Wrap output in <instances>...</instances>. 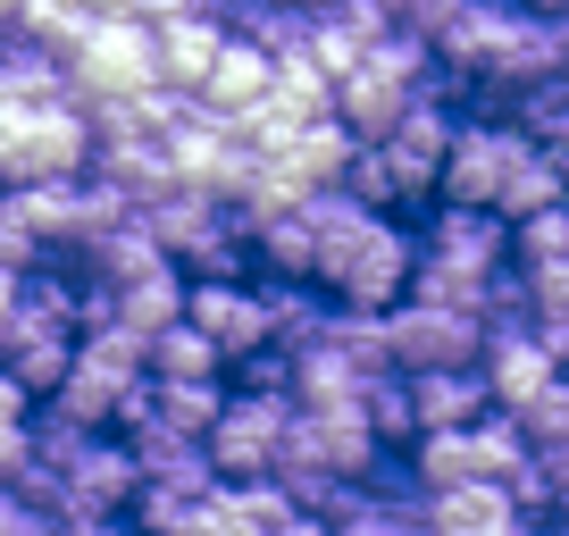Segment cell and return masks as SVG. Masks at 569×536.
Listing matches in <instances>:
<instances>
[{
  "label": "cell",
  "instance_id": "7",
  "mask_svg": "<svg viewBox=\"0 0 569 536\" xmlns=\"http://www.w3.org/2000/svg\"><path fill=\"white\" fill-rule=\"evenodd\" d=\"M486 360V319L445 302H402L393 310V369L402 377H436V369H478Z\"/></svg>",
  "mask_w": 569,
  "mask_h": 536
},
{
  "label": "cell",
  "instance_id": "28",
  "mask_svg": "<svg viewBox=\"0 0 569 536\" xmlns=\"http://www.w3.org/2000/svg\"><path fill=\"white\" fill-rule=\"evenodd\" d=\"M336 536H436V528H427V512H402V503H377V495H369Z\"/></svg>",
  "mask_w": 569,
  "mask_h": 536
},
{
  "label": "cell",
  "instance_id": "30",
  "mask_svg": "<svg viewBox=\"0 0 569 536\" xmlns=\"http://www.w3.org/2000/svg\"><path fill=\"white\" fill-rule=\"evenodd\" d=\"M193 536H268V528H260V519H251V512H243V503H234V495H227V486H218V495H210V503H201V519H193Z\"/></svg>",
  "mask_w": 569,
  "mask_h": 536
},
{
  "label": "cell",
  "instance_id": "8",
  "mask_svg": "<svg viewBox=\"0 0 569 536\" xmlns=\"http://www.w3.org/2000/svg\"><path fill=\"white\" fill-rule=\"evenodd\" d=\"M511 160H519V126L511 118H478V109H469V118H461V143H452V160H445V193H436V201H452V210H495Z\"/></svg>",
  "mask_w": 569,
  "mask_h": 536
},
{
  "label": "cell",
  "instance_id": "27",
  "mask_svg": "<svg viewBox=\"0 0 569 536\" xmlns=\"http://www.w3.org/2000/svg\"><path fill=\"white\" fill-rule=\"evenodd\" d=\"M519 428H528V445L536 453H552V445H569V377H552L545 394H536L528 411H511Z\"/></svg>",
  "mask_w": 569,
  "mask_h": 536
},
{
  "label": "cell",
  "instance_id": "26",
  "mask_svg": "<svg viewBox=\"0 0 569 536\" xmlns=\"http://www.w3.org/2000/svg\"><path fill=\"white\" fill-rule=\"evenodd\" d=\"M51 260V244L34 235V218H26V201L0 185V268H18V277H34V268Z\"/></svg>",
  "mask_w": 569,
  "mask_h": 536
},
{
  "label": "cell",
  "instance_id": "34",
  "mask_svg": "<svg viewBox=\"0 0 569 536\" xmlns=\"http://www.w3.org/2000/svg\"><path fill=\"white\" fill-rule=\"evenodd\" d=\"M536 336L552 344V360H561V377H569V319H552V327H536Z\"/></svg>",
  "mask_w": 569,
  "mask_h": 536
},
{
  "label": "cell",
  "instance_id": "36",
  "mask_svg": "<svg viewBox=\"0 0 569 536\" xmlns=\"http://www.w3.org/2000/svg\"><path fill=\"white\" fill-rule=\"evenodd\" d=\"M0 377H9V336H0Z\"/></svg>",
  "mask_w": 569,
  "mask_h": 536
},
{
  "label": "cell",
  "instance_id": "37",
  "mask_svg": "<svg viewBox=\"0 0 569 536\" xmlns=\"http://www.w3.org/2000/svg\"><path fill=\"white\" fill-rule=\"evenodd\" d=\"M545 536H569V519H552V528H545Z\"/></svg>",
  "mask_w": 569,
  "mask_h": 536
},
{
  "label": "cell",
  "instance_id": "31",
  "mask_svg": "<svg viewBox=\"0 0 569 536\" xmlns=\"http://www.w3.org/2000/svg\"><path fill=\"white\" fill-rule=\"evenodd\" d=\"M34 411H42L34 394H26L18 377H0V428H34Z\"/></svg>",
  "mask_w": 569,
  "mask_h": 536
},
{
  "label": "cell",
  "instance_id": "10",
  "mask_svg": "<svg viewBox=\"0 0 569 536\" xmlns=\"http://www.w3.org/2000/svg\"><path fill=\"white\" fill-rule=\"evenodd\" d=\"M68 101H76L68 59L9 26V34H0V109H9V118H34V109H68Z\"/></svg>",
  "mask_w": 569,
  "mask_h": 536
},
{
  "label": "cell",
  "instance_id": "24",
  "mask_svg": "<svg viewBox=\"0 0 569 536\" xmlns=\"http://www.w3.org/2000/svg\"><path fill=\"white\" fill-rule=\"evenodd\" d=\"M511 260L519 268H569V201L561 210H536L511 227Z\"/></svg>",
  "mask_w": 569,
  "mask_h": 536
},
{
  "label": "cell",
  "instance_id": "6",
  "mask_svg": "<svg viewBox=\"0 0 569 536\" xmlns=\"http://www.w3.org/2000/svg\"><path fill=\"white\" fill-rule=\"evenodd\" d=\"M184 319L227 353V377L243 369V360L277 353V319H268V286H260V277H218V286H193Z\"/></svg>",
  "mask_w": 569,
  "mask_h": 536
},
{
  "label": "cell",
  "instance_id": "15",
  "mask_svg": "<svg viewBox=\"0 0 569 536\" xmlns=\"http://www.w3.org/2000/svg\"><path fill=\"white\" fill-rule=\"evenodd\" d=\"M218 18H227L234 42H260L268 59H302L310 34H319V18H310V9H293V0H227Z\"/></svg>",
  "mask_w": 569,
  "mask_h": 536
},
{
  "label": "cell",
  "instance_id": "20",
  "mask_svg": "<svg viewBox=\"0 0 569 536\" xmlns=\"http://www.w3.org/2000/svg\"><path fill=\"white\" fill-rule=\"evenodd\" d=\"M9 193L26 201V218H34V235L51 251H84V177H68V185H9Z\"/></svg>",
  "mask_w": 569,
  "mask_h": 536
},
{
  "label": "cell",
  "instance_id": "12",
  "mask_svg": "<svg viewBox=\"0 0 569 536\" xmlns=\"http://www.w3.org/2000/svg\"><path fill=\"white\" fill-rule=\"evenodd\" d=\"M151 34H160V85L184 92V101H201L210 68L227 59V18H218V9H193V18H168V26H151Z\"/></svg>",
  "mask_w": 569,
  "mask_h": 536
},
{
  "label": "cell",
  "instance_id": "22",
  "mask_svg": "<svg viewBox=\"0 0 569 536\" xmlns=\"http://www.w3.org/2000/svg\"><path fill=\"white\" fill-rule=\"evenodd\" d=\"M92 26H101V18H92V0H26V9H18V34H34L42 51H59V59H68Z\"/></svg>",
  "mask_w": 569,
  "mask_h": 536
},
{
  "label": "cell",
  "instance_id": "16",
  "mask_svg": "<svg viewBox=\"0 0 569 536\" xmlns=\"http://www.w3.org/2000/svg\"><path fill=\"white\" fill-rule=\"evenodd\" d=\"M268 92H277V59H268L260 42H234L227 34V59H218L210 85H201V109H218V118H251Z\"/></svg>",
  "mask_w": 569,
  "mask_h": 536
},
{
  "label": "cell",
  "instance_id": "29",
  "mask_svg": "<svg viewBox=\"0 0 569 536\" xmlns=\"http://www.w3.org/2000/svg\"><path fill=\"white\" fill-rule=\"evenodd\" d=\"M469 9H478V0H402V34H419L427 51H436V42H445Z\"/></svg>",
  "mask_w": 569,
  "mask_h": 536
},
{
  "label": "cell",
  "instance_id": "3",
  "mask_svg": "<svg viewBox=\"0 0 569 536\" xmlns=\"http://www.w3.org/2000/svg\"><path fill=\"white\" fill-rule=\"evenodd\" d=\"M293 419H302V403H293V394H251V386H234L227 411H218V428H210L218 478H227V486L277 478V469H284V445H293Z\"/></svg>",
  "mask_w": 569,
  "mask_h": 536
},
{
  "label": "cell",
  "instance_id": "19",
  "mask_svg": "<svg viewBox=\"0 0 569 536\" xmlns=\"http://www.w3.org/2000/svg\"><path fill=\"white\" fill-rule=\"evenodd\" d=\"M360 419H369V436L386 453H410L419 445V394H410V377L402 369L369 377V386H360Z\"/></svg>",
  "mask_w": 569,
  "mask_h": 536
},
{
  "label": "cell",
  "instance_id": "4",
  "mask_svg": "<svg viewBox=\"0 0 569 536\" xmlns=\"http://www.w3.org/2000/svg\"><path fill=\"white\" fill-rule=\"evenodd\" d=\"M76 76V109H101V101H134V92L160 85V34L134 18H101L84 42L68 51Z\"/></svg>",
  "mask_w": 569,
  "mask_h": 536
},
{
  "label": "cell",
  "instance_id": "17",
  "mask_svg": "<svg viewBox=\"0 0 569 536\" xmlns=\"http://www.w3.org/2000/svg\"><path fill=\"white\" fill-rule=\"evenodd\" d=\"M360 386H369V369H360L343 344H302L293 353V403L302 411H343V403H360Z\"/></svg>",
  "mask_w": 569,
  "mask_h": 536
},
{
  "label": "cell",
  "instance_id": "2",
  "mask_svg": "<svg viewBox=\"0 0 569 536\" xmlns=\"http://www.w3.org/2000/svg\"><path fill=\"white\" fill-rule=\"evenodd\" d=\"M410 277H419V235L402 227V218H369L360 235H343V244H327L319 260V294L336 310H402L410 302Z\"/></svg>",
  "mask_w": 569,
  "mask_h": 536
},
{
  "label": "cell",
  "instance_id": "13",
  "mask_svg": "<svg viewBox=\"0 0 569 536\" xmlns=\"http://www.w3.org/2000/svg\"><path fill=\"white\" fill-rule=\"evenodd\" d=\"M427 528L436 536H545L511 503V486H452V495H427Z\"/></svg>",
  "mask_w": 569,
  "mask_h": 536
},
{
  "label": "cell",
  "instance_id": "23",
  "mask_svg": "<svg viewBox=\"0 0 569 536\" xmlns=\"http://www.w3.org/2000/svg\"><path fill=\"white\" fill-rule=\"evenodd\" d=\"M277 101L302 126H319V118H336V76L310 68V59H277Z\"/></svg>",
  "mask_w": 569,
  "mask_h": 536
},
{
  "label": "cell",
  "instance_id": "32",
  "mask_svg": "<svg viewBox=\"0 0 569 536\" xmlns=\"http://www.w3.org/2000/svg\"><path fill=\"white\" fill-rule=\"evenodd\" d=\"M59 528H68V536H142L134 519H59Z\"/></svg>",
  "mask_w": 569,
  "mask_h": 536
},
{
  "label": "cell",
  "instance_id": "9",
  "mask_svg": "<svg viewBox=\"0 0 569 536\" xmlns=\"http://www.w3.org/2000/svg\"><path fill=\"white\" fill-rule=\"evenodd\" d=\"M486 394H495V411H528L536 394L561 377V360H552V344L536 336V327H486Z\"/></svg>",
  "mask_w": 569,
  "mask_h": 536
},
{
  "label": "cell",
  "instance_id": "14",
  "mask_svg": "<svg viewBox=\"0 0 569 536\" xmlns=\"http://www.w3.org/2000/svg\"><path fill=\"white\" fill-rule=\"evenodd\" d=\"M419 394V436H461L495 411V394H486V369H436V377H410Z\"/></svg>",
  "mask_w": 569,
  "mask_h": 536
},
{
  "label": "cell",
  "instance_id": "5",
  "mask_svg": "<svg viewBox=\"0 0 569 536\" xmlns=\"http://www.w3.org/2000/svg\"><path fill=\"white\" fill-rule=\"evenodd\" d=\"M92 151H101V135H92L84 109H34V118L9 126V160H0V185H68V177H92Z\"/></svg>",
  "mask_w": 569,
  "mask_h": 536
},
{
  "label": "cell",
  "instance_id": "1",
  "mask_svg": "<svg viewBox=\"0 0 569 536\" xmlns=\"http://www.w3.org/2000/svg\"><path fill=\"white\" fill-rule=\"evenodd\" d=\"M511 227H502L495 210H452V201H436L419 227V277H410V302H445V310H469V319H486V302H495V286L511 277Z\"/></svg>",
  "mask_w": 569,
  "mask_h": 536
},
{
  "label": "cell",
  "instance_id": "21",
  "mask_svg": "<svg viewBox=\"0 0 569 536\" xmlns=\"http://www.w3.org/2000/svg\"><path fill=\"white\" fill-rule=\"evenodd\" d=\"M151 377H160V386H201V377H227V353H218L193 319H177L168 336H151Z\"/></svg>",
  "mask_w": 569,
  "mask_h": 536
},
{
  "label": "cell",
  "instance_id": "35",
  "mask_svg": "<svg viewBox=\"0 0 569 536\" xmlns=\"http://www.w3.org/2000/svg\"><path fill=\"white\" fill-rule=\"evenodd\" d=\"M284 536H336V528H327V519H310V512H302V519H293V528H284Z\"/></svg>",
  "mask_w": 569,
  "mask_h": 536
},
{
  "label": "cell",
  "instance_id": "25",
  "mask_svg": "<svg viewBox=\"0 0 569 536\" xmlns=\"http://www.w3.org/2000/svg\"><path fill=\"white\" fill-rule=\"evenodd\" d=\"M134 519L142 536H193V519H201V495H177V486H142L134 495Z\"/></svg>",
  "mask_w": 569,
  "mask_h": 536
},
{
  "label": "cell",
  "instance_id": "18",
  "mask_svg": "<svg viewBox=\"0 0 569 536\" xmlns=\"http://www.w3.org/2000/svg\"><path fill=\"white\" fill-rule=\"evenodd\" d=\"M561 201H569V168L552 160L545 143H528V135H519V160H511V177H502L495 218H502V227H519V218H536V210H561Z\"/></svg>",
  "mask_w": 569,
  "mask_h": 536
},
{
  "label": "cell",
  "instance_id": "11",
  "mask_svg": "<svg viewBox=\"0 0 569 536\" xmlns=\"http://www.w3.org/2000/svg\"><path fill=\"white\" fill-rule=\"evenodd\" d=\"M142 495V461L126 436H101L84 461L68 469V519H126Z\"/></svg>",
  "mask_w": 569,
  "mask_h": 536
},
{
  "label": "cell",
  "instance_id": "33",
  "mask_svg": "<svg viewBox=\"0 0 569 536\" xmlns=\"http://www.w3.org/2000/svg\"><path fill=\"white\" fill-rule=\"evenodd\" d=\"M92 18H134V26H151V0H92Z\"/></svg>",
  "mask_w": 569,
  "mask_h": 536
}]
</instances>
